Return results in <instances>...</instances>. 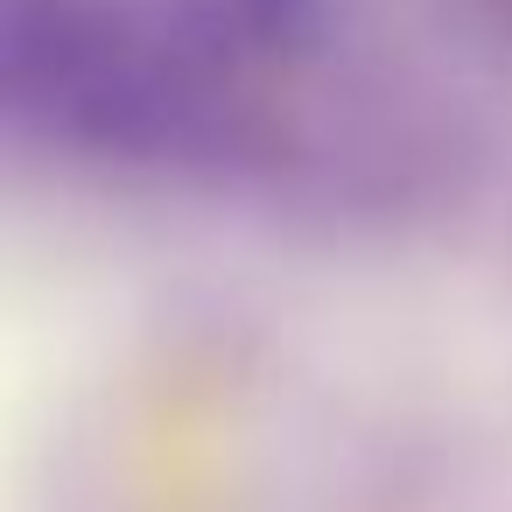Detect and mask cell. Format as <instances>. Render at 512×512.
I'll return each mask as SVG.
<instances>
[{
    "label": "cell",
    "instance_id": "6da1fadb",
    "mask_svg": "<svg viewBox=\"0 0 512 512\" xmlns=\"http://www.w3.org/2000/svg\"><path fill=\"white\" fill-rule=\"evenodd\" d=\"M225 57L197 22H141L106 0H8L0 99L22 141L92 162H183L211 141Z\"/></svg>",
    "mask_w": 512,
    "mask_h": 512
},
{
    "label": "cell",
    "instance_id": "7a4b0ae2",
    "mask_svg": "<svg viewBox=\"0 0 512 512\" xmlns=\"http://www.w3.org/2000/svg\"><path fill=\"white\" fill-rule=\"evenodd\" d=\"M190 22L211 36V50L225 64H239V57L274 64V57H302L323 36L330 0H197Z\"/></svg>",
    "mask_w": 512,
    "mask_h": 512
}]
</instances>
